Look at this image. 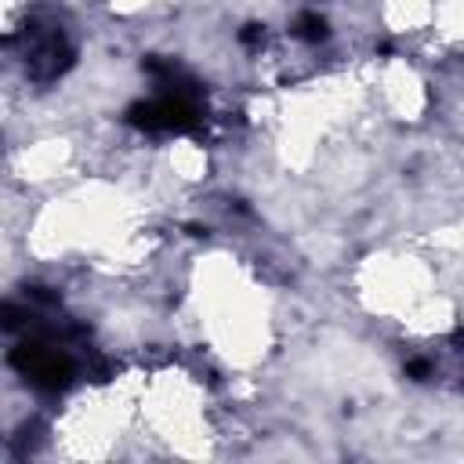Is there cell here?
I'll list each match as a JSON object with an SVG mask.
<instances>
[{"instance_id":"cell-1","label":"cell","mask_w":464,"mask_h":464,"mask_svg":"<svg viewBox=\"0 0 464 464\" xmlns=\"http://www.w3.org/2000/svg\"><path fill=\"white\" fill-rule=\"evenodd\" d=\"M72 65V47L54 25H29L25 33V69L33 80H54Z\"/></svg>"},{"instance_id":"cell-2","label":"cell","mask_w":464,"mask_h":464,"mask_svg":"<svg viewBox=\"0 0 464 464\" xmlns=\"http://www.w3.org/2000/svg\"><path fill=\"white\" fill-rule=\"evenodd\" d=\"M11 362H14L25 377H33L36 384H44V388H65L69 377H72V359H69L62 348L44 344V341L22 344V348L11 355Z\"/></svg>"},{"instance_id":"cell-3","label":"cell","mask_w":464,"mask_h":464,"mask_svg":"<svg viewBox=\"0 0 464 464\" xmlns=\"http://www.w3.org/2000/svg\"><path fill=\"white\" fill-rule=\"evenodd\" d=\"M294 36H301V40L315 44V40H323V36H326V22H323L319 14H301V18H297V25H294Z\"/></svg>"}]
</instances>
